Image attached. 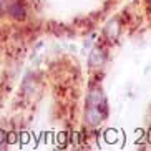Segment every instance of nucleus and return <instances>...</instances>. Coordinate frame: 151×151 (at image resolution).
<instances>
[{
    "label": "nucleus",
    "mask_w": 151,
    "mask_h": 151,
    "mask_svg": "<svg viewBox=\"0 0 151 151\" xmlns=\"http://www.w3.org/2000/svg\"><path fill=\"white\" fill-rule=\"evenodd\" d=\"M105 106L106 105H101V106H91V105H88L86 110H85V123L88 124V126H98L105 120V116H106V108Z\"/></svg>",
    "instance_id": "f257e3e1"
},
{
    "label": "nucleus",
    "mask_w": 151,
    "mask_h": 151,
    "mask_svg": "<svg viewBox=\"0 0 151 151\" xmlns=\"http://www.w3.org/2000/svg\"><path fill=\"white\" fill-rule=\"evenodd\" d=\"M120 33H121V23L118 18H111L110 22L106 23V27L103 30V35L108 42H116L120 38Z\"/></svg>",
    "instance_id": "f03ea898"
},
{
    "label": "nucleus",
    "mask_w": 151,
    "mask_h": 151,
    "mask_svg": "<svg viewBox=\"0 0 151 151\" xmlns=\"http://www.w3.org/2000/svg\"><path fill=\"white\" fill-rule=\"evenodd\" d=\"M106 62V53H105V50L101 48H93L91 50V53L88 57V67L91 70H98V68H101Z\"/></svg>",
    "instance_id": "7ed1b4c3"
},
{
    "label": "nucleus",
    "mask_w": 151,
    "mask_h": 151,
    "mask_svg": "<svg viewBox=\"0 0 151 151\" xmlns=\"http://www.w3.org/2000/svg\"><path fill=\"white\" fill-rule=\"evenodd\" d=\"M86 105H91V106H101V105H106V98L100 88H91L90 90L88 96H86Z\"/></svg>",
    "instance_id": "20e7f679"
},
{
    "label": "nucleus",
    "mask_w": 151,
    "mask_h": 151,
    "mask_svg": "<svg viewBox=\"0 0 151 151\" xmlns=\"http://www.w3.org/2000/svg\"><path fill=\"white\" fill-rule=\"evenodd\" d=\"M7 14L14 20H23L25 18V9H23V5L18 0H12L7 5Z\"/></svg>",
    "instance_id": "39448f33"
},
{
    "label": "nucleus",
    "mask_w": 151,
    "mask_h": 151,
    "mask_svg": "<svg viewBox=\"0 0 151 151\" xmlns=\"http://www.w3.org/2000/svg\"><path fill=\"white\" fill-rule=\"evenodd\" d=\"M118 136H120V133L116 131V129H106L105 131V141L108 143V145H115L116 141H118Z\"/></svg>",
    "instance_id": "423d86ee"
},
{
    "label": "nucleus",
    "mask_w": 151,
    "mask_h": 151,
    "mask_svg": "<svg viewBox=\"0 0 151 151\" xmlns=\"http://www.w3.org/2000/svg\"><path fill=\"white\" fill-rule=\"evenodd\" d=\"M18 141V134L17 133H7V145H15Z\"/></svg>",
    "instance_id": "0eeeda50"
},
{
    "label": "nucleus",
    "mask_w": 151,
    "mask_h": 151,
    "mask_svg": "<svg viewBox=\"0 0 151 151\" xmlns=\"http://www.w3.org/2000/svg\"><path fill=\"white\" fill-rule=\"evenodd\" d=\"M4 143H7V133H5L2 128H0V146H2Z\"/></svg>",
    "instance_id": "6e6552de"
},
{
    "label": "nucleus",
    "mask_w": 151,
    "mask_h": 151,
    "mask_svg": "<svg viewBox=\"0 0 151 151\" xmlns=\"http://www.w3.org/2000/svg\"><path fill=\"white\" fill-rule=\"evenodd\" d=\"M143 134H145V139H146V143H148V145H151V126L148 128L146 133H143Z\"/></svg>",
    "instance_id": "1a4fd4ad"
},
{
    "label": "nucleus",
    "mask_w": 151,
    "mask_h": 151,
    "mask_svg": "<svg viewBox=\"0 0 151 151\" xmlns=\"http://www.w3.org/2000/svg\"><path fill=\"white\" fill-rule=\"evenodd\" d=\"M4 7H5V0H0V15L4 14Z\"/></svg>",
    "instance_id": "9d476101"
},
{
    "label": "nucleus",
    "mask_w": 151,
    "mask_h": 151,
    "mask_svg": "<svg viewBox=\"0 0 151 151\" xmlns=\"http://www.w3.org/2000/svg\"><path fill=\"white\" fill-rule=\"evenodd\" d=\"M22 143H28V134L27 133L22 134Z\"/></svg>",
    "instance_id": "9b49d317"
}]
</instances>
